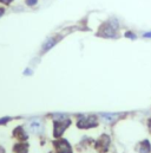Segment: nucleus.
<instances>
[{
	"label": "nucleus",
	"mask_w": 151,
	"mask_h": 153,
	"mask_svg": "<svg viewBox=\"0 0 151 153\" xmlns=\"http://www.w3.org/2000/svg\"><path fill=\"white\" fill-rule=\"evenodd\" d=\"M93 123H96V121L93 120V119H86V120H83V121H80L78 125H79V127H91Z\"/></svg>",
	"instance_id": "f257e3e1"
},
{
	"label": "nucleus",
	"mask_w": 151,
	"mask_h": 153,
	"mask_svg": "<svg viewBox=\"0 0 151 153\" xmlns=\"http://www.w3.org/2000/svg\"><path fill=\"white\" fill-rule=\"evenodd\" d=\"M37 2V0H27V4L29 5H34Z\"/></svg>",
	"instance_id": "7ed1b4c3"
},
{
	"label": "nucleus",
	"mask_w": 151,
	"mask_h": 153,
	"mask_svg": "<svg viewBox=\"0 0 151 153\" xmlns=\"http://www.w3.org/2000/svg\"><path fill=\"white\" fill-rule=\"evenodd\" d=\"M1 1H4V2H10L11 0H1Z\"/></svg>",
	"instance_id": "20e7f679"
},
{
	"label": "nucleus",
	"mask_w": 151,
	"mask_h": 153,
	"mask_svg": "<svg viewBox=\"0 0 151 153\" xmlns=\"http://www.w3.org/2000/svg\"><path fill=\"white\" fill-rule=\"evenodd\" d=\"M147 37H151V33H148V35H145Z\"/></svg>",
	"instance_id": "39448f33"
},
{
	"label": "nucleus",
	"mask_w": 151,
	"mask_h": 153,
	"mask_svg": "<svg viewBox=\"0 0 151 153\" xmlns=\"http://www.w3.org/2000/svg\"><path fill=\"white\" fill-rule=\"evenodd\" d=\"M65 126H66V125H58V127H62L63 129L65 128ZM56 131H57V129H56ZM62 132H63L62 129H60V131H58V132H56V135H59V134H62Z\"/></svg>",
	"instance_id": "f03ea898"
}]
</instances>
